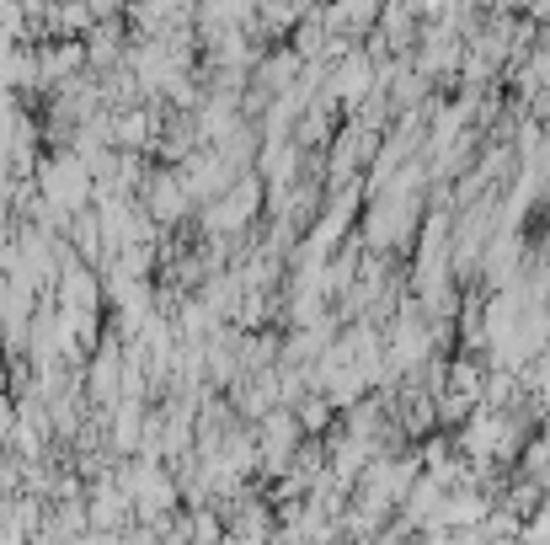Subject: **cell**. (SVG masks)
Listing matches in <instances>:
<instances>
[{
    "label": "cell",
    "instance_id": "obj_1",
    "mask_svg": "<svg viewBox=\"0 0 550 545\" xmlns=\"http://www.w3.org/2000/svg\"><path fill=\"white\" fill-rule=\"evenodd\" d=\"M49 193H54V204H81V193H86V177H81V166H54V177H49Z\"/></svg>",
    "mask_w": 550,
    "mask_h": 545
}]
</instances>
